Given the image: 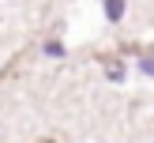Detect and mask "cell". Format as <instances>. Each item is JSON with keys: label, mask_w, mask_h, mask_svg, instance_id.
Segmentation results:
<instances>
[{"label": "cell", "mask_w": 154, "mask_h": 143, "mask_svg": "<svg viewBox=\"0 0 154 143\" xmlns=\"http://www.w3.org/2000/svg\"><path fill=\"white\" fill-rule=\"evenodd\" d=\"M105 15H109V23H120L124 19V0H105Z\"/></svg>", "instance_id": "6da1fadb"}, {"label": "cell", "mask_w": 154, "mask_h": 143, "mask_svg": "<svg viewBox=\"0 0 154 143\" xmlns=\"http://www.w3.org/2000/svg\"><path fill=\"white\" fill-rule=\"evenodd\" d=\"M105 72H109V79H124V68L120 64H109V60H105Z\"/></svg>", "instance_id": "7a4b0ae2"}, {"label": "cell", "mask_w": 154, "mask_h": 143, "mask_svg": "<svg viewBox=\"0 0 154 143\" xmlns=\"http://www.w3.org/2000/svg\"><path fill=\"white\" fill-rule=\"evenodd\" d=\"M45 53H49V57H64V45L60 42H45Z\"/></svg>", "instance_id": "3957f363"}]
</instances>
